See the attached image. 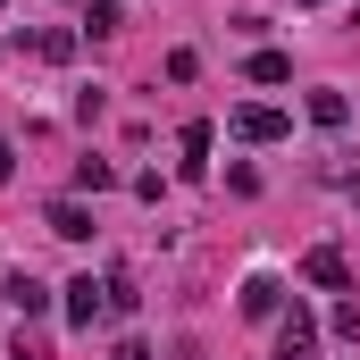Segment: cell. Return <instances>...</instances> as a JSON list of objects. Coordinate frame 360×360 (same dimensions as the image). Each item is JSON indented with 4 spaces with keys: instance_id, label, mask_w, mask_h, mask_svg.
<instances>
[{
    "instance_id": "obj_1",
    "label": "cell",
    "mask_w": 360,
    "mask_h": 360,
    "mask_svg": "<svg viewBox=\"0 0 360 360\" xmlns=\"http://www.w3.org/2000/svg\"><path fill=\"white\" fill-rule=\"evenodd\" d=\"M59 293H68V327H101V319H109V276H76V285H59Z\"/></svg>"
},
{
    "instance_id": "obj_2",
    "label": "cell",
    "mask_w": 360,
    "mask_h": 360,
    "mask_svg": "<svg viewBox=\"0 0 360 360\" xmlns=\"http://www.w3.org/2000/svg\"><path fill=\"white\" fill-rule=\"evenodd\" d=\"M235 134H243V143H285V134H293V117L269 109V101H243V109H235Z\"/></svg>"
},
{
    "instance_id": "obj_3",
    "label": "cell",
    "mask_w": 360,
    "mask_h": 360,
    "mask_svg": "<svg viewBox=\"0 0 360 360\" xmlns=\"http://www.w3.org/2000/svg\"><path fill=\"white\" fill-rule=\"evenodd\" d=\"M310 352H319V319L293 302V310L276 319V360H310Z\"/></svg>"
},
{
    "instance_id": "obj_4",
    "label": "cell",
    "mask_w": 360,
    "mask_h": 360,
    "mask_svg": "<svg viewBox=\"0 0 360 360\" xmlns=\"http://www.w3.org/2000/svg\"><path fill=\"white\" fill-rule=\"evenodd\" d=\"M0 293H8V310H17V319H42V310H51V285H42L34 269H8Z\"/></svg>"
},
{
    "instance_id": "obj_5",
    "label": "cell",
    "mask_w": 360,
    "mask_h": 360,
    "mask_svg": "<svg viewBox=\"0 0 360 360\" xmlns=\"http://www.w3.org/2000/svg\"><path fill=\"white\" fill-rule=\"evenodd\" d=\"M302 276H310L319 293H352V269H344V252H335V243H319V252L302 260Z\"/></svg>"
},
{
    "instance_id": "obj_6",
    "label": "cell",
    "mask_w": 360,
    "mask_h": 360,
    "mask_svg": "<svg viewBox=\"0 0 360 360\" xmlns=\"http://www.w3.org/2000/svg\"><path fill=\"white\" fill-rule=\"evenodd\" d=\"M51 235H59V243H84V235H92V210L76 201V193H68V201H51Z\"/></svg>"
},
{
    "instance_id": "obj_7",
    "label": "cell",
    "mask_w": 360,
    "mask_h": 360,
    "mask_svg": "<svg viewBox=\"0 0 360 360\" xmlns=\"http://www.w3.org/2000/svg\"><path fill=\"white\" fill-rule=\"evenodd\" d=\"M276 302H285L276 276H243V319H276Z\"/></svg>"
},
{
    "instance_id": "obj_8",
    "label": "cell",
    "mask_w": 360,
    "mask_h": 360,
    "mask_svg": "<svg viewBox=\"0 0 360 360\" xmlns=\"http://www.w3.org/2000/svg\"><path fill=\"white\" fill-rule=\"evenodd\" d=\"M243 76H252V84H293V59H285V51H252Z\"/></svg>"
},
{
    "instance_id": "obj_9",
    "label": "cell",
    "mask_w": 360,
    "mask_h": 360,
    "mask_svg": "<svg viewBox=\"0 0 360 360\" xmlns=\"http://www.w3.org/2000/svg\"><path fill=\"white\" fill-rule=\"evenodd\" d=\"M210 143H218V134H210V126H201V117H193V126H184V134H176V151H184V168H201V160H210Z\"/></svg>"
},
{
    "instance_id": "obj_10",
    "label": "cell",
    "mask_w": 360,
    "mask_h": 360,
    "mask_svg": "<svg viewBox=\"0 0 360 360\" xmlns=\"http://www.w3.org/2000/svg\"><path fill=\"white\" fill-rule=\"evenodd\" d=\"M109 184H117L109 160H76V193H109Z\"/></svg>"
},
{
    "instance_id": "obj_11",
    "label": "cell",
    "mask_w": 360,
    "mask_h": 360,
    "mask_svg": "<svg viewBox=\"0 0 360 360\" xmlns=\"http://www.w3.org/2000/svg\"><path fill=\"white\" fill-rule=\"evenodd\" d=\"M310 117H319V126H344L352 101H344V92H310Z\"/></svg>"
},
{
    "instance_id": "obj_12",
    "label": "cell",
    "mask_w": 360,
    "mask_h": 360,
    "mask_svg": "<svg viewBox=\"0 0 360 360\" xmlns=\"http://www.w3.org/2000/svg\"><path fill=\"white\" fill-rule=\"evenodd\" d=\"M126 17H117V0H84V34H117Z\"/></svg>"
},
{
    "instance_id": "obj_13",
    "label": "cell",
    "mask_w": 360,
    "mask_h": 360,
    "mask_svg": "<svg viewBox=\"0 0 360 360\" xmlns=\"http://www.w3.org/2000/svg\"><path fill=\"white\" fill-rule=\"evenodd\" d=\"M34 51H42V59H76V34H68V25H51V34H34Z\"/></svg>"
},
{
    "instance_id": "obj_14",
    "label": "cell",
    "mask_w": 360,
    "mask_h": 360,
    "mask_svg": "<svg viewBox=\"0 0 360 360\" xmlns=\"http://www.w3.org/2000/svg\"><path fill=\"white\" fill-rule=\"evenodd\" d=\"M327 327H335L344 344H360V302H335V310H327Z\"/></svg>"
},
{
    "instance_id": "obj_15",
    "label": "cell",
    "mask_w": 360,
    "mask_h": 360,
    "mask_svg": "<svg viewBox=\"0 0 360 360\" xmlns=\"http://www.w3.org/2000/svg\"><path fill=\"white\" fill-rule=\"evenodd\" d=\"M8 176H17V143H0V184H8Z\"/></svg>"
},
{
    "instance_id": "obj_16",
    "label": "cell",
    "mask_w": 360,
    "mask_h": 360,
    "mask_svg": "<svg viewBox=\"0 0 360 360\" xmlns=\"http://www.w3.org/2000/svg\"><path fill=\"white\" fill-rule=\"evenodd\" d=\"M117 360H151V344H134V335H126V344H117Z\"/></svg>"
},
{
    "instance_id": "obj_17",
    "label": "cell",
    "mask_w": 360,
    "mask_h": 360,
    "mask_svg": "<svg viewBox=\"0 0 360 360\" xmlns=\"http://www.w3.org/2000/svg\"><path fill=\"white\" fill-rule=\"evenodd\" d=\"M302 8H327V0H302Z\"/></svg>"
},
{
    "instance_id": "obj_18",
    "label": "cell",
    "mask_w": 360,
    "mask_h": 360,
    "mask_svg": "<svg viewBox=\"0 0 360 360\" xmlns=\"http://www.w3.org/2000/svg\"><path fill=\"white\" fill-rule=\"evenodd\" d=\"M0 8H8V0H0Z\"/></svg>"
}]
</instances>
